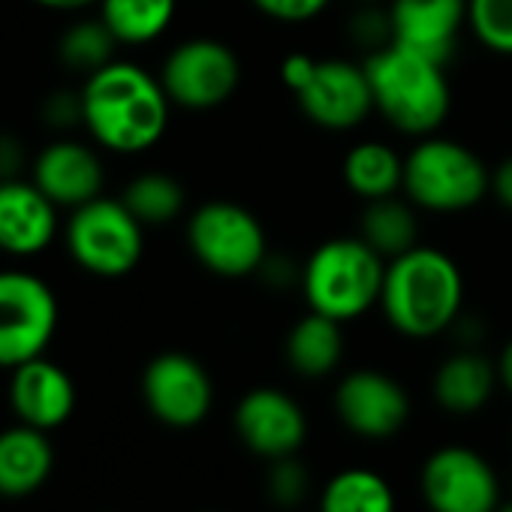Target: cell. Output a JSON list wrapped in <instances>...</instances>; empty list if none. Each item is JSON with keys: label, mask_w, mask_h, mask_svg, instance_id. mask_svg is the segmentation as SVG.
<instances>
[{"label": "cell", "mask_w": 512, "mask_h": 512, "mask_svg": "<svg viewBox=\"0 0 512 512\" xmlns=\"http://www.w3.org/2000/svg\"><path fill=\"white\" fill-rule=\"evenodd\" d=\"M467 25L485 49L512 55V0H467Z\"/></svg>", "instance_id": "cell-28"}, {"label": "cell", "mask_w": 512, "mask_h": 512, "mask_svg": "<svg viewBox=\"0 0 512 512\" xmlns=\"http://www.w3.org/2000/svg\"><path fill=\"white\" fill-rule=\"evenodd\" d=\"M344 356L341 323L311 311L287 335V362L302 377H326L338 368Z\"/></svg>", "instance_id": "cell-21"}, {"label": "cell", "mask_w": 512, "mask_h": 512, "mask_svg": "<svg viewBox=\"0 0 512 512\" xmlns=\"http://www.w3.org/2000/svg\"><path fill=\"white\" fill-rule=\"evenodd\" d=\"M497 383V362L485 359L476 350H458L437 368L434 398L443 410L467 416L488 404Z\"/></svg>", "instance_id": "cell-20"}, {"label": "cell", "mask_w": 512, "mask_h": 512, "mask_svg": "<svg viewBox=\"0 0 512 512\" xmlns=\"http://www.w3.org/2000/svg\"><path fill=\"white\" fill-rule=\"evenodd\" d=\"M82 124L91 139L115 154H142L154 148L169 124V94L160 79L130 61H112L85 76Z\"/></svg>", "instance_id": "cell-1"}, {"label": "cell", "mask_w": 512, "mask_h": 512, "mask_svg": "<svg viewBox=\"0 0 512 512\" xmlns=\"http://www.w3.org/2000/svg\"><path fill=\"white\" fill-rule=\"evenodd\" d=\"M34 4H40L46 10H55V13H82L88 7H97L100 0H34Z\"/></svg>", "instance_id": "cell-36"}, {"label": "cell", "mask_w": 512, "mask_h": 512, "mask_svg": "<svg viewBox=\"0 0 512 512\" xmlns=\"http://www.w3.org/2000/svg\"><path fill=\"white\" fill-rule=\"evenodd\" d=\"M142 398L154 419L169 428L199 425L214 401L208 371L187 353H160L142 374Z\"/></svg>", "instance_id": "cell-11"}, {"label": "cell", "mask_w": 512, "mask_h": 512, "mask_svg": "<svg viewBox=\"0 0 512 512\" xmlns=\"http://www.w3.org/2000/svg\"><path fill=\"white\" fill-rule=\"evenodd\" d=\"M350 37L368 55L392 46V19H389V13L386 10H377V7L359 10L353 16V22H350Z\"/></svg>", "instance_id": "cell-30"}, {"label": "cell", "mask_w": 512, "mask_h": 512, "mask_svg": "<svg viewBox=\"0 0 512 512\" xmlns=\"http://www.w3.org/2000/svg\"><path fill=\"white\" fill-rule=\"evenodd\" d=\"M314 67H317V58H311V55H290L284 61V67H281V79H284V85L293 94H299L305 88V82L311 79Z\"/></svg>", "instance_id": "cell-33"}, {"label": "cell", "mask_w": 512, "mask_h": 512, "mask_svg": "<svg viewBox=\"0 0 512 512\" xmlns=\"http://www.w3.org/2000/svg\"><path fill=\"white\" fill-rule=\"evenodd\" d=\"M25 166V148L16 136L0 133V181L4 178H19Z\"/></svg>", "instance_id": "cell-34"}, {"label": "cell", "mask_w": 512, "mask_h": 512, "mask_svg": "<svg viewBox=\"0 0 512 512\" xmlns=\"http://www.w3.org/2000/svg\"><path fill=\"white\" fill-rule=\"evenodd\" d=\"M10 407L19 416V422L40 428V431H55L76 410L73 377L52 359L37 356V359L13 368Z\"/></svg>", "instance_id": "cell-18"}, {"label": "cell", "mask_w": 512, "mask_h": 512, "mask_svg": "<svg viewBox=\"0 0 512 512\" xmlns=\"http://www.w3.org/2000/svg\"><path fill=\"white\" fill-rule=\"evenodd\" d=\"M64 238L73 263L94 278L130 275L145 250V226L121 199L109 196L73 208Z\"/></svg>", "instance_id": "cell-6"}, {"label": "cell", "mask_w": 512, "mask_h": 512, "mask_svg": "<svg viewBox=\"0 0 512 512\" xmlns=\"http://www.w3.org/2000/svg\"><path fill=\"white\" fill-rule=\"evenodd\" d=\"M404 190L425 211L455 214L491 190V172L461 142L425 136L404 160Z\"/></svg>", "instance_id": "cell-5"}, {"label": "cell", "mask_w": 512, "mask_h": 512, "mask_svg": "<svg viewBox=\"0 0 512 512\" xmlns=\"http://www.w3.org/2000/svg\"><path fill=\"white\" fill-rule=\"evenodd\" d=\"M235 431L241 443L260 458H287L296 455V449L305 443L308 419L302 407L281 389L260 386L250 389L235 404Z\"/></svg>", "instance_id": "cell-12"}, {"label": "cell", "mask_w": 512, "mask_h": 512, "mask_svg": "<svg viewBox=\"0 0 512 512\" xmlns=\"http://www.w3.org/2000/svg\"><path fill=\"white\" fill-rule=\"evenodd\" d=\"M464 302L458 266L443 250L416 244L386 266L380 305L386 320L407 338H434L446 332Z\"/></svg>", "instance_id": "cell-2"}, {"label": "cell", "mask_w": 512, "mask_h": 512, "mask_svg": "<svg viewBox=\"0 0 512 512\" xmlns=\"http://www.w3.org/2000/svg\"><path fill=\"white\" fill-rule=\"evenodd\" d=\"M311 491V476L308 467L302 461H296V455L287 458H275L272 473H269V494L278 506L290 509L299 506Z\"/></svg>", "instance_id": "cell-29"}, {"label": "cell", "mask_w": 512, "mask_h": 512, "mask_svg": "<svg viewBox=\"0 0 512 512\" xmlns=\"http://www.w3.org/2000/svg\"><path fill=\"white\" fill-rule=\"evenodd\" d=\"M121 202L142 226H163L181 214L184 187L166 172H142L124 187Z\"/></svg>", "instance_id": "cell-26"}, {"label": "cell", "mask_w": 512, "mask_h": 512, "mask_svg": "<svg viewBox=\"0 0 512 512\" xmlns=\"http://www.w3.org/2000/svg\"><path fill=\"white\" fill-rule=\"evenodd\" d=\"M58 235V205L31 178L0 181V253L37 256Z\"/></svg>", "instance_id": "cell-15"}, {"label": "cell", "mask_w": 512, "mask_h": 512, "mask_svg": "<svg viewBox=\"0 0 512 512\" xmlns=\"http://www.w3.org/2000/svg\"><path fill=\"white\" fill-rule=\"evenodd\" d=\"M491 190H494L497 202H500L503 208L512 211V157L503 160V163L491 172Z\"/></svg>", "instance_id": "cell-35"}, {"label": "cell", "mask_w": 512, "mask_h": 512, "mask_svg": "<svg viewBox=\"0 0 512 512\" xmlns=\"http://www.w3.org/2000/svg\"><path fill=\"white\" fill-rule=\"evenodd\" d=\"M497 377H500V383L512 392V341L500 350V359H497Z\"/></svg>", "instance_id": "cell-37"}, {"label": "cell", "mask_w": 512, "mask_h": 512, "mask_svg": "<svg viewBox=\"0 0 512 512\" xmlns=\"http://www.w3.org/2000/svg\"><path fill=\"white\" fill-rule=\"evenodd\" d=\"M320 512H395V491L377 470L350 467L326 482Z\"/></svg>", "instance_id": "cell-25"}, {"label": "cell", "mask_w": 512, "mask_h": 512, "mask_svg": "<svg viewBox=\"0 0 512 512\" xmlns=\"http://www.w3.org/2000/svg\"><path fill=\"white\" fill-rule=\"evenodd\" d=\"M419 485L431 512H497L500 506L497 473L470 446H443L431 452Z\"/></svg>", "instance_id": "cell-10"}, {"label": "cell", "mask_w": 512, "mask_h": 512, "mask_svg": "<svg viewBox=\"0 0 512 512\" xmlns=\"http://www.w3.org/2000/svg\"><path fill=\"white\" fill-rule=\"evenodd\" d=\"M55 452L49 431L13 425L0 431V497H28L52 473Z\"/></svg>", "instance_id": "cell-19"}, {"label": "cell", "mask_w": 512, "mask_h": 512, "mask_svg": "<svg viewBox=\"0 0 512 512\" xmlns=\"http://www.w3.org/2000/svg\"><path fill=\"white\" fill-rule=\"evenodd\" d=\"M335 410L353 434L383 440L407 425L410 398L395 377L365 368L341 380L335 392Z\"/></svg>", "instance_id": "cell-13"}, {"label": "cell", "mask_w": 512, "mask_h": 512, "mask_svg": "<svg viewBox=\"0 0 512 512\" xmlns=\"http://www.w3.org/2000/svg\"><path fill=\"white\" fill-rule=\"evenodd\" d=\"M253 7L275 22H308L329 7V0H253Z\"/></svg>", "instance_id": "cell-31"}, {"label": "cell", "mask_w": 512, "mask_h": 512, "mask_svg": "<svg viewBox=\"0 0 512 512\" xmlns=\"http://www.w3.org/2000/svg\"><path fill=\"white\" fill-rule=\"evenodd\" d=\"M187 244L196 260L220 278H247L260 272L269 256L263 223L235 202L199 205L187 220Z\"/></svg>", "instance_id": "cell-7"}, {"label": "cell", "mask_w": 512, "mask_h": 512, "mask_svg": "<svg viewBox=\"0 0 512 512\" xmlns=\"http://www.w3.org/2000/svg\"><path fill=\"white\" fill-rule=\"evenodd\" d=\"M497 512H512V503H503V506H497Z\"/></svg>", "instance_id": "cell-38"}, {"label": "cell", "mask_w": 512, "mask_h": 512, "mask_svg": "<svg viewBox=\"0 0 512 512\" xmlns=\"http://www.w3.org/2000/svg\"><path fill=\"white\" fill-rule=\"evenodd\" d=\"M31 181L58 205V208H79L97 196H103V160L100 154L76 139H55L49 142L34 166Z\"/></svg>", "instance_id": "cell-16"}, {"label": "cell", "mask_w": 512, "mask_h": 512, "mask_svg": "<svg viewBox=\"0 0 512 512\" xmlns=\"http://www.w3.org/2000/svg\"><path fill=\"white\" fill-rule=\"evenodd\" d=\"M43 115L58 130H70V127L82 124V94H76V91H55L46 100Z\"/></svg>", "instance_id": "cell-32"}, {"label": "cell", "mask_w": 512, "mask_h": 512, "mask_svg": "<svg viewBox=\"0 0 512 512\" xmlns=\"http://www.w3.org/2000/svg\"><path fill=\"white\" fill-rule=\"evenodd\" d=\"M344 181L365 202L395 196L404 187V160L383 142H359L344 157Z\"/></svg>", "instance_id": "cell-24"}, {"label": "cell", "mask_w": 512, "mask_h": 512, "mask_svg": "<svg viewBox=\"0 0 512 512\" xmlns=\"http://www.w3.org/2000/svg\"><path fill=\"white\" fill-rule=\"evenodd\" d=\"M118 46L121 43L112 37L106 22L97 16V19H82L64 31V37L58 40V58L64 61L67 70L91 76L115 61Z\"/></svg>", "instance_id": "cell-27"}, {"label": "cell", "mask_w": 512, "mask_h": 512, "mask_svg": "<svg viewBox=\"0 0 512 512\" xmlns=\"http://www.w3.org/2000/svg\"><path fill=\"white\" fill-rule=\"evenodd\" d=\"M386 260L359 235L320 244L302 269V290L311 311L350 323L380 302Z\"/></svg>", "instance_id": "cell-4"}, {"label": "cell", "mask_w": 512, "mask_h": 512, "mask_svg": "<svg viewBox=\"0 0 512 512\" xmlns=\"http://www.w3.org/2000/svg\"><path fill=\"white\" fill-rule=\"evenodd\" d=\"M160 82L172 106L205 112L223 106L235 94L241 82V64L226 43L199 37L169 52L160 70Z\"/></svg>", "instance_id": "cell-9"}, {"label": "cell", "mask_w": 512, "mask_h": 512, "mask_svg": "<svg viewBox=\"0 0 512 512\" xmlns=\"http://www.w3.org/2000/svg\"><path fill=\"white\" fill-rule=\"evenodd\" d=\"M296 97L317 127L335 133L359 127L374 109L365 67L350 61H317L311 79Z\"/></svg>", "instance_id": "cell-14"}, {"label": "cell", "mask_w": 512, "mask_h": 512, "mask_svg": "<svg viewBox=\"0 0 512 512\" xmlns=\"http://www.w3.org/2000/svg\"><path fill=\"white\" fill-rule=\"evenodd\" d=\"M392 43L446 64L467 25V0H392Z\"/></svg>", "instance_id": "cell-17"}, {"label": "cell", "mask_w": 512, "mask_h": 512, "mask_svg": "<svg viewBox=\"0 0 512 512\" xmlns=\"http://www.w3.org/2000/svg\"><path fill=\"white\" fill-rule=\"evenodd\" d=\"M100 19L121 46H145L166 34L178 0H100Z\"/></svg>", "instance_id": "cell-23"}, {"label": "cell", "mask_w": 512, "mask_h": 512, "mask_svg": "<svg viewBox=\"0 0 512 512\" xmlns=\"http://www.w3.org/2000/svg\"><path fill=\"white\" fill-rule=\"evenodd\" d=\"M359 238L371 250H377L383 260H395V256L419 244L416 211L395 196L371 199L365 202V211L359 217Z\"/></svg>", "instance_id": "cell-22"}, {"label": "cell", "mask_w": 512, "mask_h": 512, "mask_svg": "<svg viewBox=\"0 0 512 512\" xmlns=\"http://www.w3.org/2000/svg\"><path fill=\"white\" fill-rule=\"evenodd\" d=\"M374 109L401 133L431 136L449 115V82L443 64L401 46H386L365 58Z\"/></svg>", "instance_id": "cell-3"}, {"label": "cell", "mask_w": 512, "mask_h": 512, "mask_svg": "<svg viewBox=\"0 0 512 512\" xmlns=\"http://www.w3.org/2000/svg\"><path fill=\"white\" fill-rule=\"evenodd\" d=\"M362 4H374V0H362Z\"/></svg>", "instance_id": "cell-39"}, {"label": "cell", "mask_w": 512, "mask_h": 512, "mask_svg": "<svg viewBox=\"0 0 512 512\" xmlns=\"http://www.w3.org/2000/svg\"><path fill=\"white\" fill-rule=\"evenodd\" d=\"M58 329V299L31 272H0V368H19L46 353Z\"/></svg>", "instance_id": "cell-8"}]
</instances>
